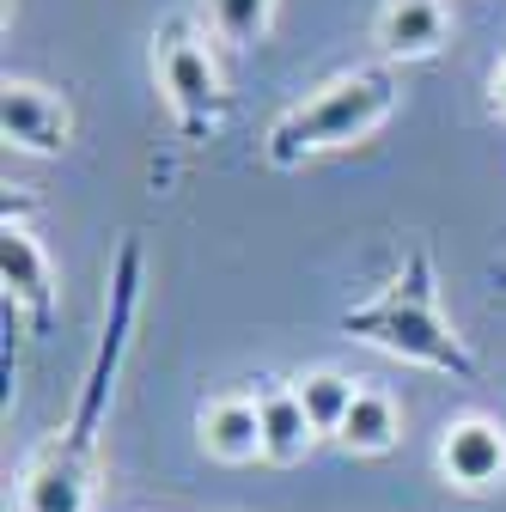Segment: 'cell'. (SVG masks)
<instances>
[{"instance_id":"14","label":"cell","mask_w":506,"mask_h":512,"mask_svg":"<svg viewBox=\"0 0 506 512\" xmlns=\"http://www.w3.org/2000/svg\"><path fill=\"white\" fill-rule=\"evenodd\" d=\"M488 110H494V116H506V55L494 61V74H488Z\"/></svg>"},{"instance_id":"8","label":"cell","mask_w":506,"mask_h":512,"mask_svg":"<svg viewBox=\"0 0 506 512\" xmlns=\"http://www.w3.org/2000/svg\"><path fill=\"white\" fill-rule=\"evenodd\" d=\"M446 43H452V7L446 0H378L372 49L385 61H433Z\"/></svg>"},{"instance_id":"5","label":"cell","mask_w":506,"mask_h":512,"mask_svg":"<svg viewBox=\"0 0 506 512\" xmlns=\"http://www.w3.org/2000/svg\"><path fill=\"white\" fill-rule=\"evenodd\" d=\"M0 135H7V147L37 153V159L68 153V141H74L68 92H55L43 80H25V74H7V86H0Z\"/></svg>"},{"instance_id":"4","label":"cell","mask_w":506,"mask_h":512,"mask_svg":"<svg viewBox=\"0 0 506 512\" xmlns=\"http://www.w3.org/2000/svg\"><path fill=\"white\" fill-rule=\"evenodd\" d=\"M92 506V433L61 427L19 482V512H86Z\"/></svg>"},{"instance_id":"6","label":"cell","mask_w":506,"mask_h":512,"mask_svg":"<svg viewBox=\"0 0 506 512\" xmlns=\"http://www.w3.org/2000/svg\"><path fill=\"white\" fill-rule=\"evenodd\" d=\"M439 482L458 494H494L506 488V427L488 415H452L433 445Z\"/></svg>"},{"instance_id":"7","label":"cell","mask_w":506,"mask_h":512,"mask_svg":"<svg viewBox=\"0 0 506 512\" xmlns=\"http://www.w3.org/2000/svg\"><path fill=\"white\" fill-rule=\"evenodd\" d=\"M0 281H7V317H25L31 330H49V311H55V263L43 238L7 214L0 226Z\"/></svg>"},{"instance_id":"1","label":"cell","mask_w":506,"mask_h":512,"mask_svg":"<svg viewBox=\"0 0 506 512\" xmlns=\"http://www.w3.org/2000/svg\"><path fill=\"white\" fill-rule=\"evenodd\" d=\"M336 330L378 348V354H397L415 360L427 372H452V378H476V354L458 336V324L439 311V275H433V256L427 244H409V256L397 263V275L378 287L366 305H348L336 317Z\"/></svg>"},{"instance_id":"3","label":"cell","mask_w":506,"mask_h":512,"mask_svg":"<svg viewBox=\"0 0 506 512\" xmlns=\"http://www.w3.org/2000/svg\"><path fill=\"white\" fill-rule=\"evenodd\" d=\"M153 74H159V92H165V110L177 122V135L189 147H202L226 122V74H220L208 25L189 19V13L165 19L153 31Z\"/></svg>"},{"instance_id":"12","label":"cell","mask_w":506,"mask_h":512,"mask_svg":"<svg viewBox=\"0 0 506 512\" xmlns=\"http://www.w3.org/2000/svg\"><path fill=\"white\" fill-rule=\"evenodd\" d=\"M360 384H366V378H348V372H336V366H311V372L293 378V391H299L311 427H318V439H336V433H342V421H348V409H354V397H360Z\"/></svg>"},{"instance_id":"9","label":"cell","mask_w":506,"mask_h":512,"mask_svg":"<svg viewBox=\"0 0 506 512\" xmlns=\"http://www.w3.org/2000/svg\"><path fill=\"white\" fill-rule=\"evenodd\" d=\"M196 439L214 464H257L263 458V415H257V397L250 391H226V397H208L202 415H196Z\"/></svg>"},{"instance_id":"10","label":"cell","mask_w":506,"mask_h":512,"mask_svg":"<svg viewBox=\"0 0 506 512\" xmlns=\"http://www.w3.org/2000/svg\"><path fill=\"white\" fill-rule=\"evenodd\" d=\"M257 415H263V464H305L311 458V445H318V427H311L299 391H293V378H257Z\"/></svg>"},{"instance_id":"15","label":"cell","mask_w":506,"mask_h":512,"mask_svg":"<svg viewBox=\"0 0 506 512\" xmlns=\"http://www.w3.org/2000/svg\"><path fill=\"white\" fill-rule=\"evenodd\" d=\"M494 287H506V269H500V275H494Z\"/></svg>"},{"instance_id":"13","label":"cell","mask_w":506,"mask_h":512,"mask_svg":"<svg viewBox=\"0 0 506 512\" xmlns=\"http://www.w3.org/2000/svg\"><path fill=\"white\" fill-rule=\"evenodd\" d=\"M281 0H202V25L220 49H257L275 25Z\"/></svg>"},{"instance_id":"11","label":"cell","mask_w":506,"mask_h":512,"mask_svg":"<svg viewBox=\"0 0 506 512\" xmlns=\"http://www.w3.org/2000/svg\"><path fill=\"white\" fill-rule=\"evenodd\" d=\"M397 439H403V409H397V397L378 391V384H360V397H354V409H348L336 445H342V452H354V458H385Z\"/></svg>"},{"instance_id":"2","label":"cell","mask_w":506,"mask_h":512,"mask_svg":"<svg viewBox=\"0 0 506 512\" xmlns=\"http://www.w3.org/2000/svg\"><path fill=\"white\" fill-rule=\"evenodd\" d=\"M397 110V74L391 68H348L330 74L324 86H311L299 104H287L269 128H263V159L293 171L305 159L342 153L354 141H366L378 122Z\"/></svg>"}]
</instances>
